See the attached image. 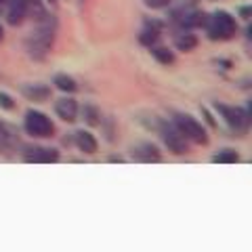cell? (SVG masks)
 <instances>
[{"instance_id": "obj_1", "label": "cell", "mask_w": 252, "mask_h": 252, "mask_svg": "<svg viewBox=\"0 0 252 252\" xmlns=\"http://www.w3.org/2000/svg\"><path fill=\"white\" fill-rule=\"evenodd\" d=\"M55 38H57V17L46 13L40 21H36V28L26 38V51L32 59L40 61L51 53Z\"/></svg>"}, {"instance_id": "obj_2", "label": "cell", "mask_w": 252, "mask_h": 252, "mask_svg": "<svg viewBox=\"0 0 252 252\" xmlns=\"http://www.w3.org/2000/svg\"><path fill=\"white\" fill-rule=\"evenodd\" d=\"M204 30H206V36L210 40L227 42V40H233V38L238 36V19L227 11H215L206 17Z\"/></svg>"}, {"instance_id": "obj_3", "label": "cell", "mask_w": 252, "mask_h": 252, "mask_svg": "<svg viewBox=\"0 0 252 252\" xmlns=\"http://www.w3.org/2000/svg\"><path fill=\"white\" fill-rule=\"evenodd\" d=\"M217 114H220V118L225 120V124L235 132L238 137H244L248 132L250 126V112L248 107H233V105H225V103H215Z\"/></svg>"}, {"instance_id": "obj_4", "label": "cell", "mask_w": 252, "mask_h": 252, "mask_svg": "<svg viewBox=\"0 0 252 252\" xmlns=\"http://www.w3.org/2000/svg\"><path fill=\"white\" fill-rule=\"evenodd\" d=\"M172 124L177 126V130L189 141V143H195V145H206L208 143L206 128H204V126L195 120L193 116H189V114H175V116H172Z\"/></svg>"}, {"instance_id": "obj_5", "label": "cell", "mask_w": 252, "mask_h": 252, "mask_svg": "<svg viewBox=\"0 0 252 252\" xmlns=\"http://www.w3.org/2000/svg\"><path fill=\"white\" fill-rule=\"evenodd\" d=\"M23 130L34 139H49L55 135V124L46 114L38 109H30L23 118Z\"/></svg>"}, {"instance_id": "obj_6", "label": "cell", "mask_w": 252, "mask_h": 252, "mask_svg": "<svg viewBox=\"0 0 252 252\" xmlns=\"http://www.w3.org/2000/svg\"><path fill=\"white\" fill-rule=\"evenodd\" d=\"M158 135H160L162 143L166 145V149L175 156H185L189 154V141L177 130V126L172 122L160 120L158 122Z\"/></svg>"}, {"instance_id": "obj_7", "label": "cell", "mask_w": 252, "mask_h": 252, "mask_svg": "<svg viewBox=\"0 0 252 252\" xmlns=\"http://www.w3.org/2000/svg\"><path fill=\"white\" fill-rule=\"evenodd\" d=\"M59 152L53 147H42V145H32L26 147L23 152V160L30 162V164H55L59 162Z\"/></svg>"}, {"instance_id": "obj_8", "label": "cell", "mask_w": 252, "mask_h": 252, "mask_svg": "<svg viewBox=\"0 0 252 252\" xmlns=\"http://www.w3.org/2000/svg\"><path fill=\"white\" fill-rule=\"evenodd\" d=\"M130 154H132V158H135L137 162H143V164H156V162L162 160L160 147L154 145V143H149V141H143V143L132 145Z\"/></svg>"}, {"instance_id": "obj_9", "label": "cell", "mask_w": 252, "mask_h": 252, "mask_svg": "<svg viewBox=\"0 0 252 252\" xmlns=\"http://www.w3.org/2000/svg\"><path fill=\"white\" fill-rule=\"evenodd\" d=\"M6 23L13 28L28 19V0H6Z\"/></svg>"}, {"instance_id": "obj_10", "label": "cell", "mask_w": 252, "mask_h": 252, "mask_svg": "<svg viewBox=\"0 0 252 252\" xmlns=\"http://www.w3.org/2000/svg\"><path fill=\"white\" fill-rule=\"evenodd\" d=\"M78 101L72 97H63L55 101V114H57L63 122H76L78 120Z\"/></svg>"}, {"instance_id": "obj_11", "label": "cell", "mask_w": 252, "mask_h": 252, "mask_svg": "<svg viewBox=\"0 0 252 252\" xmlns=\"http://www.w3.org/2000/svg\"><path fill=\"white\" fill-rule=\"evenodd\" d=\"M162 23L160 21H156V19H147L145 21V28L141 30V34H139V42L143 44V46H154L160 42V38H162Z\"/></svg>"}, {"instance_id": "obj_12", "label": "cell", "mask_w": 252, "mask_h": 252, "mask_svg": "<svg viewBox=\"0 0 252 252\" xmlns=\"http://www.w3.org/2000/svg\"><path fill=\"white\" fill-rule=\"evenodd\" d=\"M74 143L86 156L97 154V149H99L97 139H94V135H93V132H89V130H76L74 132Z\"/></svg>"}, {"instance_id": "obj_13", "label": "cell", "mask_w": 252, "mask_h": 252, "mask_svg": "<svg viewBox=\"0 0 252 252\" xmlns=\"http://www.w3.org/2000/svg\"><path fill=\"white\" fill-rule=\"evenodd\" d=\"M21 94L34 103H44L51 97V89L46 84H23L21 86Z\"/></svg>"}, {"instance_id": "obj_14", "label": "cell", "mask_w": 252, "mask_h": 252, "mask_svg": "<svg viewBox=\"0 0 252 252\" xmlns=\"http://www.w3.org/2000/svg\"><path fill=\"white\" fill-rule=\"evenodd\" d=\"M175 46L181 53H191L195 46H198V36L193 34V30H177Z\"/></svg>"}, {"instance_id": "obj_15", "label": "cell", "mask_w": 252, "mask_h": 252, "mask_svg": "<svg viewBox=\"0 0 252 252\" xmlns=\"http://www.w3.org/2000/svg\"><path fill=\"white\" fill-rule=\"evenodd\" d=\"M17 147V135L6 122L0 120V152L2 154H11Z\"/></svg>"}, {"instance_id": "obj_16", "label": "cell", "mask_w": 252, "mask_h": 252, "mask_svg": "<svg viewBox=\"0 0 252 252\" xmlns=\"http://www.w3.org/2000/svg\"><path fill=\"white\" fill-rule=\"evenodd\" d=\"M78 114H82V120L89 126H101V122H103L99 107L93 103H84L82 107H78Z\"/></svg>"}, {"instance_id": "obj_17", "label": "cell", "mask_w": 252, "mask_h": 252, "mask_svg": "<svg viewBox=\"0 0 252 252\" xmlns=\"http://www.w3.org/2000/svg\"><path fill=\"white\" fill-rule=\"evenodd\" d=\"M149 53H152V57L160 63V65H172V63H175V53H172L168 46L154 44V46H149Z\"/></svg>"}, {"instance_id": "obj_18", "label": "cell", "mask_w": 252, "mask_h": 252, "mask_svg": "<svg viewBox=\"0 0 252 252\" xmlns=\"http://www.w3.org/2000/svg\"><path fill=\"white\" fill-rule=\"evenodd\" d=\"M53 84L57 86V89L61 91V93H76L78 91V84H76V80L72 76H67V74H57L53 78Z\"/></svg>"}, {"instance_id": "obj_19", "label": "cell", "mask_w": 252, "mask_h": 252, "mask_svg": "<svg viewBox=\"0 0 252 252\" xmlns=\"http://www.w3.org/2000/svg\"><path fill=\"white\" fill-rule=\"evenodd\" d=\"M212 162H217V164H235V162H240V154L235 152V149H231V147H225V149H220L219 154L212 156Z\"/></svg>"}, {"instance_id": "obj_20", "label": "cell", "mask_w": 252, "mask_h": 252, "mask_svg": "<svg viewBox=\"0 0 252 252\" xmlns=\"http://www.w3.org/2000/svg\"><path fill=\"white\" fill-rule=\"evenodd\" d=\"M46 15V9L42 4V0H28V19L40 21Z\"/></svg>"}, {"instance_id": "obj_21", "label": "cell", "mask_w": 252, "mask_h": 252, "mask_svg": "<svg viewBox=\"0 0 252 252\" xmlns=\"http://www.w3.org/2000/svg\"><path fill=\"white\" fill-rule=\"evenodd\" d=\"M143 4L152 11H162V9H168L172 4V0H143Z\"/></svg>"}, {"instance_id": "obj_22", "label": "cell", "mask_w": 252, "mask_h": 252, "mask_svg": "<svg viewBox=\"0 0 252 252\" xmlns=\"http://www.w3.org/2000/svg\"><path fill=\"white\" fill-rule=\"evenodd\" d=\"M15 107H17V103H15V99L11 97V94H9V93H0V109L13 112Z\"/></svg>"}, {"instance_id": "obj_23", "label": "cell", "mask_w": 252, "mask_h": 252, "mask_svg": "<svg viewBox=\"0 0 252 252\" xmlns=\"http://www.w3.org/2000/svg\"><path fill=\"white\" fill-rule=\"evenodd\" d=\"M240 15H242V19H244V21H248V19H250V15H252V9H250V6H242V9H240Z\"/></svg>"}, {"instance_id": "obj_24", "label": "cell", "mask_w": 252, "mask_h": 252, "mask_svg": "<svg viewBox=\"0 0 252 252\" xmlns=\"http://www.w3.org/2000/svg\"><path fill=\"white\" fill-rule=\"evenodd\" d=\"M202 114H204V118H206V122H208V124L212 126V128H215V126H217V122L212 120V116L208 114V109H206V107H202Z\"/></svg>"}, {"instance_id": "obj_25", "label": "cell", "mask_w": 252, "mask_h": 252, "mask_svg": "<svg viewBox=\"0 0 252 252\" xmlns=\"http://www.w3.org/2000/svg\"><path fill=\"white\" fill-rule=\"evenodd\" d=\"M109 162H124V158H120V156H112V158H109Z\"/></svg>"}, {"instance_id": "obj_26", "label": "cell", "mask_w": 252, "mask_h": 252, "mask_svg": "<svg viewBox=\"0 0 252 252\" xmlns=\"http://www.w3.org/2000/svg\"><path fill=\"white\" fill-rule=\"evenodd\" d=\"M4 6H6V0H0V13L4 11Z\"/></svg>"}, {"instance_id": "obj_27", "label": "cell", "mask_w": 252, "mask_h": 252, "mask_svg": "<svg viewBox=\"0 0 252 252\" xmlns=\"http://www.w3.org/2000/svg\"><path fill=\"white\" fill-rule=\"evenodd\" d=\"M2 36H4V30H2V26H0V40H2Z\"/></svg>"}, {"instance_id": "obj_28", "label": "cell", "mask_w": 252, "mask_h": 252, "mask_svg": "<svg viewBox=\"0 0 252 252\" xmlns=\"http://www.w3.org/2000/svg\"><path fill=\"white\" fill-rule=\"evenodd\" d=\"M44 2H49V4H57V0H44Z\"/></svg>"}]
</instances>
